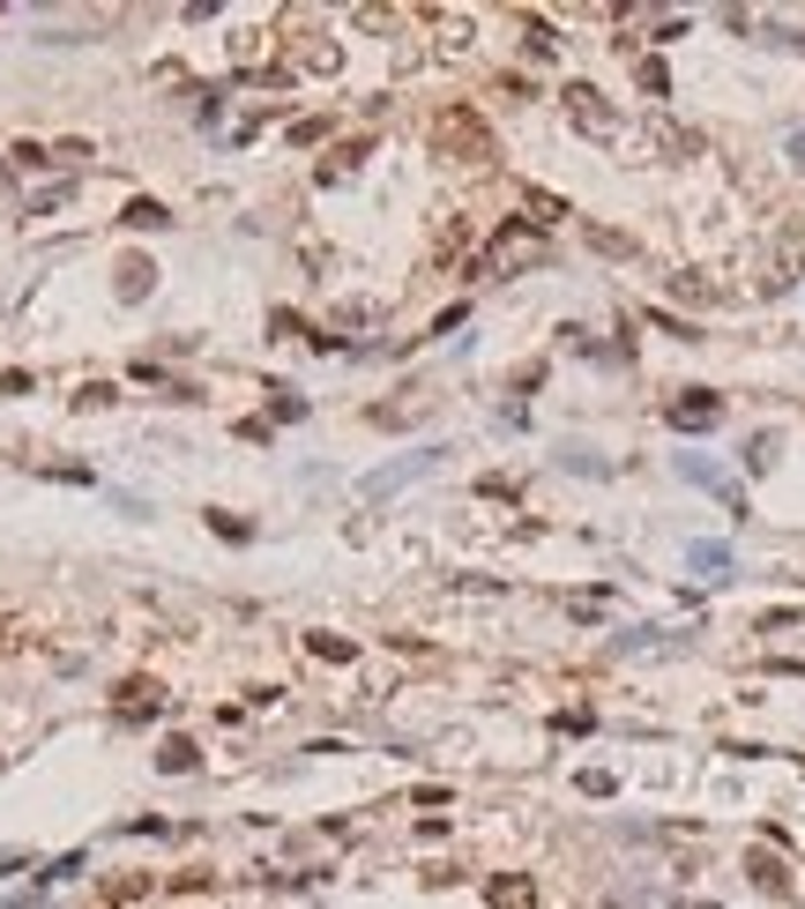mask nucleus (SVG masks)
<instances>
[{"instance_id": "obj_5", "label": "nucleus", "mask_w": 805, "mask_h": 909, "mask_svg": "<svg viewBox=\"0 0 805 909\" xmlns=\"http://www.w3.org/2000/svg\"><path fill=\"white\" fill-rule=\"evenodd\" d=\"M157 708H165L157 678H128V686H120V701H113V716H120V723H150Z\"/></svg>"}, {"instance_id": "obj_3", "label": "nucleus", "mask_w": 805, "mask_h": 909, "mask_svg": "<svg viewBox=\"0 0 805 909\" xmlns=\"http://www.w3.org/2000/svg\"><path fill=\"white\" fill-rule=\"evenodd\" d=\"M717 417H723V396H717V388H686L678 403H664V425H672V433H709Z\"/></svg>"}, {"instance_id": "obj_11", "label": "nucleus", "mask_w": 805, "mask_h": 909, "mask_svg": "<svg viewBox=\"0 0 805 909\" xmlns=\"http://www.w3.org/2000/svg\"><path fill=\"white\" fill-rule=\"evenodd\" d=\"M120 224H134V232H165V224H171V209L157 202V194H134V202H128V216H120Z\"/></svg>"}, {"instance_id": "obj_12", "label": "nucleus", "mask_w": 805, "mask_h": 909, "mask_svg": "<svg viewBox=\"0 0 805 909\" xmlns=\"http://www.w3.org/2000/svg\"><path fill=\"white\" fill-rule=\"evenodd\" d=\"M746 872H754V887H768V895H791V872H783V858L754 850V858H746Z\"/></svg>"}, {"instance_id": "obj_14", "label": "nucleus", "mask_w": 805, "mask_h": 909, "mask_svg": "<svg viewBox=\"0 0 805 909\" xmlns=\"http://www.w3.org/2000/svg\"><path fill=\"white\" fill-rule=\"evenodd\" d=\"M656 150H672V157H701V134H694V127L656 120Z\"/></svg>"}, {"instance_id": "obj_20", "label": "nucleus", "mask_w": 805, "mask_h": 909, "mask_svg": "<svg viewBox=\"0 0 805 909\" xmlns=\"http://www.w3.org/2000/svg\"><path fill=\"white\" fill-rule=\"evenodd\" d=\"M269 417H284V425H298V417H306V403H298L292 388H269Z\"/></svg>"}, {"instance_id": "obj_10", "label": "nucleus", "mask_w": 805, "mask_h": 909, "mask_svg": "<svg viewBox=\"0 0 805 909\" xmlns=\"http://www.w3.org/2000/svg\"><path fill=\"white\" fill-rule=\"evenodd\" d=\"M470 247V216H440V232H433V261H455Z\"/></svg>"}, {"instance_id": "obj_23", "label": "nucleus", "mask_w": 805, "mask_h": 909, "mask_svg": "<svg viewBox=\"0 0 805 909\" xmlns=\"http://www.w3.org/2000/svg\"><path fill=\"white\" fill-rule=\"evenodd\" d=\"M321 134H329V113H306V120L292 127V142H298V150H306V142H321Z\"/></svg>"}, {"instance_id": "obj_2", "label": "nucleus", "mask_w": 805, "mask_h": 909, "mask_svg": "<svg viewBox=\"0 0 805 909\" xmlns=\"http://www.w3.org/2000/svg\"><path fill=\"white\" fill-rule=\"evenodd\" d=\"M537 253H545V232H530L522 216H508V224L493 232V247H485L477 261H470V276H508V269L537 261Z\"/></svg>"}, {"instance_id": "obj_8", "label": "nucleus", "mask_w": 805, "mask_h": 909, "mask_svg": "<svg viewBox=\"0 0 805 909\" xmlns=\"http://www.w3.org/2000/svg\"><path fill=\"white\" fill-rule=\"evenodd\" d=\"M559 216H567V202H559V194H545V187H522V224H530V232H552Z\"/></svg>"}, {"instance_id": "obj_4", "label": "nucleus", "mask_w": 805, "mask_h": 909, "mask_svg": "<svg viewBox=\"0 0 805 909\" xmlns=\"http://www.w3.org/2000/svg\"><path fill=\"white\" fill-rule=\"evenodd\" d=\"M567 120L582 127V134H596V142H604V134H619V113H612V105H604V90H590V83H567Z\"/></svg>"}, {"instance_id": "obj_13", "label": "nucleus", "mask_w": 805, "mask_h": 909, "mask_svg": "<svg viewBox=\"0 0 805 909\" xmlns=\"http://www.w3.org/2000/svg\"><path fill=\"white\" fill-rule=\"evenodd\" d=\"M157 768H165V776H194V768H202V753H194V739H165V753H157Z\"/></svg>"}, {"instance_id": "obj_24", "label": "nucleus", "mask_w": 805, "mask_h": 909, "mask_svg": "<svg viewBox=\"0 0 805 909\" xmlns=\"http://www.w3.org/2000/svg\"><path fill=\"white\" fill-rule=\"evenodd\" d=\"M0 396H31V373H23V366H8V373H0Z\"/></svg>"}, {"instance_id": "obj_6", "label": "nucleus", "mask_w": 805, "mask_h": 909, "mask_svg": "<svg viewBox=\"0 0 805 909\" xmlns=\"http://www.w3.org/2000/svg\"><path fill=\"white\" fill-rule=\"evenodd\" d=\"M485 902L493 909H537V887H530V872H493L485 880Z\"/></svg>"}, {"instance_id": "obj_7", "label": "nucleus", "mask_w": 805, "mask_h": 909, "mask_svg": "<svg viewBox=\"0 0 805 909\" xmlns=\"http://www.w3.org/2000/svg\"><path fill=\"white\" fill-rule=\"evenodd\" d=\"M113 276H120L113 291H120V298L134 306V298H150V291H157V261H150V253H128V261H120Z\"/></svg>"}, {"instance_id": "obj_22", "label": "nucleus", "mask_w": 805, "mask_h": 909, "mask_svg": "<svg viewBox=\"0 0 805 909\" xmlns=\"http://www.w3.org/2000/svg\"><path fill=\"white\" fill-rule=\"evenodd\" d=\"M210 530H216V538H232V544H247V538H254V530H247L239 515H224V507H216V515H210Z\"/></svg>"}, {"instance_id": "obj_18", "label": "nucleus", "mask_w": 805, "mask_h": 909, "mask_svg": "<svg viewBox=\"0 0 805 909\" xmlns=\"http://www.w3.org/2000/svg\"><path fill=\"white\" fill-rule=\"evenodd\" d=\"M113 396H120V388H113V380H83V388H75V411H105V403H113Z\"/></svg>"}, {"instance_id": "obj_19", "label": "nucleus", "mask_w": 805, "mask_h": 909, "mask_svg": "<svg viewBox=\"0 0 805 909\" xmlns=\"http://www.w3.org/2000/svg\"><path fill=\"white\" fill-rule=\"evenodd\" d=\"M105 895H113V902H142V895H150V872H120Z\"/></svg>"}, {"instance_id": "obj_16", "label": "nucleus", "mask_w": 805, "mask_h": 909, "mask_svg": "<svg viewBox=\"0 0 805 909\" xmlns=\"http://www.w3.org/2000/svg\"><path fill=\"white\" fill-rule=\"evenodd\" d=\"M635 83L649 90V97H672V68H664V60L649 52V60H635Z\"/></svg>"}, {"instance_id": "obj_1", "label": "nucleus", "mask_w": 805, "mask_h": 909, "mask_svg": "<svg viewBox=\"0 0 805 909\" xmlns=\"http://www.w3.org/2000/svg\"><path fill=\"white\" fill-rule=\"evenodd\" d=\"M433 157H448V165H493L500 142H493V127H485L477 105H440L433 113Z\"/></svg>"}, {"instance_id": "obj_15", "label": "nucleus", "mask_w": 805, "mask_h": 909, "mask_svg": "<svg viewBox=\"0 0 805 909\" xmlns=\"http://www.w3.org/2000/svg\"><path fill=\"white\" fill-rule=\"evenodd\" d=\"M306 649H313L321 663H351V657H358V641H351V634H306Z\"/></svg>"}, {"instance_id": "obj_17", "label": "nucleus", "mask_w": 805, "mask_h": 909, "mask_svg": "<svg viewBox=\"0 0 805 909\" xmlns=\"http://www.w3.org/2000/svg\"><path fill=\"white\" fill-rule=\"evenodd\" d=\"M8 165H15V172H45V165H52V150H45V142H15Z\"/></svg>"}, {"instance_id": "obj_21", "label": "nucleus", "mask_w": 805, "mask_h": 909, "mask_svg": "<svg viewBox=\"0 0 805 909\" xmlns=\"http://www.w3.org/2000/svg\"><path fill=\"white\" fill-rule=\"evenodd\" d=\"M590 247H596V253H635V239H627V232H604V224H590Z\"/></svg>"}, {"instance_id": "obj_9", "label": "nucleus", "mask_w": 805, "mask_h": 909, "mask_svg": "<svg viewBox=\"0 0 805 909\" xmlns=\"http://www.w3.org/2000/svg\"><path fill=\"white\" fill-rule=\"evenodd\" d=\"M366 157H374V142H366V134H358V142H343L336 157H329V165L313 172V179H321V187H336V179H351V172L366 165Z\"/></svg>"}]
</instances>
